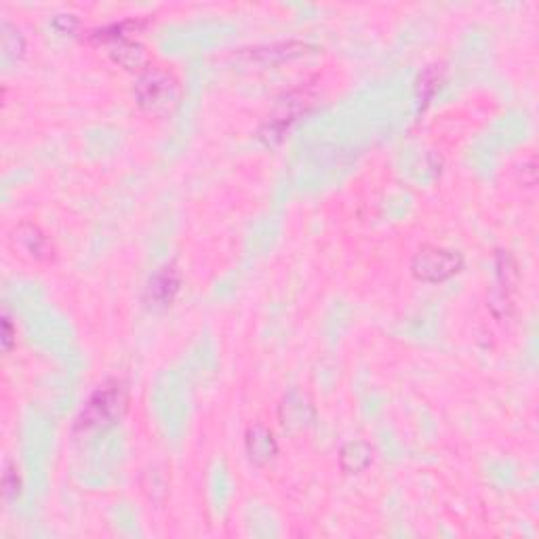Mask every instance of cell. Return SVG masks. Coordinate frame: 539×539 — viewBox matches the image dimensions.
<instances>
[{"label": "cell", "mask_w": 539, "mask_h": 539, "mask_svg": "<svg viewBox=\"0 0 539 539\" xmlns=\"http://www.w3.org/2000/svg\"><path fill=\"white\" fill-rule=\"evenodd\" d=\"M129 407V392L120 380H110L99 386L85 402V407L76 417V430L108 428L117 423Z\"/></svg>", "instance_id": "1"}, {"label": "cell", "mask_w": 539, "mask_h": 539, "mask_svg": "<svg viewBox=\"0 0 539 539\" xmlns=\"http://www.w3.org/2000/svg\"><path fill=\"white\" fill-rule=\"evenodd\" d=\"M133 93L141 110L154 117H165L175 110L179 101V80L163 68H146L135 80Z\"/></svg>", "instance_id": "2"}, {"label": "cell", "mask_w": 539, "mask_h": 539, "mask_svg": "<svg viewBox=\"0 0 539 539\" xmlns=\"http://www.w3.org/2000/svg\"><path fill=\"white\" fill-rule=\"evenodd\" d=\"M464 268L461 253L434 245L421 247L411 260V272L421 282H445Z\"/></svg>", "instance_id": "3"}, {"label": "cell", "mask_w": 539, "mask_h": 539, "mask_svg": "<svg viewBox=\"0 0 539 539\" xmlns=\"http://www.w3.org/2000/svg\"><path fill=\"white\" fill-rule=\"evenodd\" d=\"M279 417L282 428L288 430V432H298V430L310 426L314 417H317V411H314L310 396L301 392V390H291L280 404Z\"/></svg>", "instance_id": "4"}, {"label": "cell", "mask_w": 539, "mask_h": 539, "mask_svg": "<svg viewBox=\"0 0 539 539\" xmlns=\"http://www.w3.org/2000/svg\"><path fill=\"white\" fill-rule=\"evenodd\" d=\"M245 449L253 466H266L279 453V442H276L272 430L268 426H264V423H253L247 430Z\"/></svg>", "instance_id": "5"}, {"label": "cell", "mask_w": 539, "mask_h": 539, "mask_svg": "<svg viewBox=\"0 0 539 539\" xmlns=\"http://www.w3.org/2000/svg\"><path fill=\"white\" fill-rule=\"evenodd\" d=\"M179 287H182L179 270L175 266H165L152 276L150 285H147V299H150L154 306H171Z\"/></svg>", "instance_id": "6"}, {"label": "cell", "mask_w": 539, "mask_h": 539, "mask_svg": "<svg viewBox=\"0 0 539 539\" xmlns=\"http://www.w3.org/2000/svg\"><path fill=\"white\" fill-rule=\"evenodd\" d=\"M11 241L24 249L25 253H30L34 260H49L53 253V247L41 228L32 222H22L13 230Z\"/></svg>", "instance_id": "7"}, {"label": "cell", "mask_w": 539, "mask_h": 539, "mask_svg": "<svg viewBox=\"0 0 539 539\" xmlns=\"http://www.w3.org/2000/svg\"><path fill=\"white\" fill-rule=\"evenodd\" d=\"M374 461V447L364 440L345 442L339 451V466L345 474H358L367 470Z\"/></svg>", "instance_id": "8"}, {"label": "cell", "mask_w": 539, "mask_h": 539, "mask_svg": "<svg viewBox=\"0 0 539 539\" xmlns=\"http://www.w3.org/2000/svg\"><path fill=\"white\" fill-rule=\"evenodd\" d=\"M112 60L120 63V66L127 70H141L146 63V51L139 43L129 41V38H123V41L112 44Z\"/></svg>", "instance_id": "9"}, {"label": "cell", "mask_w": 539, "mask_h": 539, "mask_svg": "<svg viewBox=\"0 0 539 539\" xmlns=\"http://www.w3.org/2000/svg\"><path fill=\"white\" fill-rule=\"evenodd\" d=\"M3 47H5V55L9 57V60L22 57L24 49H25L24 36L19 34L17 28H13V25L6 24V22L3 24Z\"/></svg>", "instance_id": "10"}, {"label": "cell", "mask_w": 539, "mask_h": 539, "mask_svg": "<svg viewBox=\"0 0 539 539\" xmlns=\"http://www.w3.org/2000/svg\"><path fill=\"white\" fill-rule=\"evenodd\" d=\"M19 489H22V480H19L17 468L6 461L5 472H3V491L6 499H15L19 496Z\"/></svg>", "instance_id": "11"}, {"label": "cell", "mask_w": 539, "mask_h": 539, "mask_svg": "<svg viewBox=\"0 0 539 539\" xmlns=\"http://www.w3.org/2000/svg\"><path fill=\"white\" fill-rule=\"evenodd\" d=\"M53 28L60 30L61 34H72L79 28V19H76V15H57L53 19Z\"/></svg>", "instance_id": "12"}, {"label": "cell", "mask_w": 539, "mask_h": 539, "mask_svg": "<svg viewBox=\"0 0 539 539\" xmlns=\"http://www.w3.org/2000/svg\"><path fill=\"white\" fill-rule=\"evenodd\" d=\"M13 342H15V331H13L9 314H5L3 317V348H5V352H9L13 348Z\"/></svg>", "instance_id": "13"}]
</instances>
